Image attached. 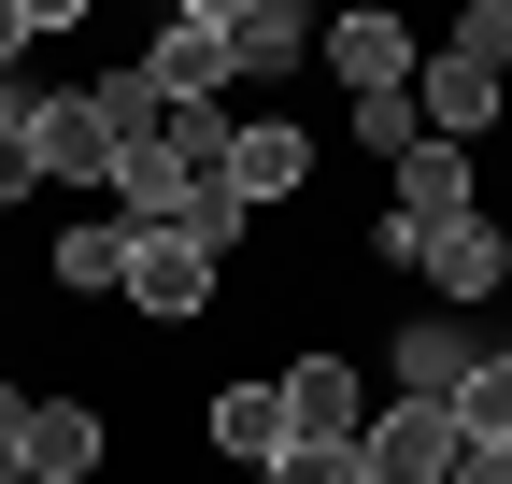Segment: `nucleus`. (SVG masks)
Segmentation results:
<instances>
[{
    "label": "nucleus",
    "mask_w": 512,
    "mask_h": 484,
    "mask_svg": "<svg viewBox=\"0 0 512 484\" xmlns=\"http://www.w3.org/2000/svg\"><path fill=\"white\" fill-rule=\"evenodd\" d=\"M313 57H328V72H342V100H399V86L427 72V43H413L399 15H370V0H356L342 29H313Z\"/></svg>",
    "instance_id": "6"
},
{
    "label": "nucleus",
    "mask_w": 512,
    "mask_h": 484,
    "mask_svg": "<svg viewBox=\"0 0 512 484\" xmlns=\"http://www.w3.org/2000/svg\"><path fill=\"white\" fill-rule=\"evenodd\" d=\"M128 314H157V328H200L214 314V299H228V271L200 257V242H185V228H128Z\"/></svg>",
    "instance_id": "2"
},
{
    "label": "nucleus",
    "mask_w": 512,
    "mask_h": 484,
    "mask_svg": "<svg viewBox=\"0 0 512 484\" xmlns=\"http://www.w3.org/2000/svg\"><path fill=\"white\" fill-rule=\"evenodd\" d=\"M356 484H456V413H441V399H370Z\"/></svg>",
    "instance_id": "3"
},
{
    "label": "nucleus",
    "mask_w": 512,
    "mask_h": 484,
    "mask_svg": "<svg viewBox=\"0 0 512 484\" xmlns=\"http://www.w3.org/2000/svg\"><path fill=\"white\" fill-rule=\"evenodd\" d=\"M498 100H512V72H470V57H441V43H427V86H413V129H427V143L498 129Z\"/></svg>",
    "instance_id": "9"
},
{
    "label": "nucleus",
    "mask_w": 512,
    "mask_h": 484,
    "mask_svg": "<svg viewBox=\"0 0 512 484\" xmlns=\"http://www.w3.org/2000/svg\"><path fill=\"white\" fill-rule=\"evenodd\" d=\"M498 285H512V228H498Z\"/></svg>",
    "instance_id": "23"
},
{
    "label": "nucleus",
    "mask_w": 512,
    "mask_h": 484,
    "mask_svg": "<svg viewBox=\"0 0 512 484\" xmlns=\"http://www.w3.org/2000/svg\"><path fill=\"white\" fill-rule=\"evenodd\" d=\"M470 186H484V157H470V143H413V157H399V200H384V214L427 242V228H456V214H470Z\"/></svg>",
    "instance_id": "11"
},
{
    "label": "nucleus",
    "mask_w": 512,
    "mask_h": 484,
    "mask_svg": "<svg viewBox=\"0 0 512 484\" xmlns=\"http://www.w3.org/2000/svg\"><path fill=\"white\" fill-rule=\"evenodd\" d=\"M15 129H29V171H43V186H114L100 86H29V100H15Z\"/></svg>",
    "instance_id": "1"
},
{
    "label": "nucleus",
    "mask_w": 512,
    "mask_h": 484,
    "mask_svg": "<svg viewBox=\"0 0 512 484\" xmlns=\"http://www.w3.org/2000/svg\"><path fill=\"white\" fill-rule=\"evenodd\" d=\"M271 385H285V442H356V428H370V385L342 371L328 342H313V356H285Z\"/></svg>",
    "instance_id": "8"
},
{
    "label": "nucleus",
    "mask_w": 512,
    "mask_h": 484,
    "mask_svg": "<svg viewBox=\"0 0 512 484\" xmlns=\"http://www.w3.org/2000/svg\"><path fill=\"white\" fill-rule=\"evenodd\" d=\"M470 328L456 314H399V342H384V371H399V399H441V413H456V385H470Z\"/></svg>",
    "instance_id": "10"
},
{
    "label": "nucleus",
    "mask_w": 512,
    "mask_h": 484,
    "mask_svg": "<svg viewBox=\"0 0 512 484\" xmlns=\"http://www.w3.org/2000/svg\"><path fill=\"white\" fill-rule=\"evenodd\" d=\"M143 86H157V100H185V114H214V86H228V0H185V15H157Z\"/></svg>",
    "instance_id": "5"
},
{
    "label": "nucleus",
    "mask_w": 512,
    "mask_h": 484,
    "mask_svg": "<svg viewBox=\"0 0 512 484\" xmlns=\"http://www.w3.org/2000/svg\"><path fill=\"white\" fill-rule=\"evenodd\" d=\"M313 171H328V143L313 129H285V114H256V129H228V157H214V186L242 200V214H285Z\"/></svg>",
    "instance_id": "4"
},
{
    "label": "nucleus",
    "mask_w": 512,
    "mask_h": 484,
    "mask_svg": "<svg viewBox=\"0 0 512 484\" xmlns=\"http://www.w3.org/2000/svg\"><path fill=\"white\" fill-rule=\"evenodd\" d=\"M15 456H29V484H86L100 456H114V428L86 399H29V428H15Z\"/></svg>",
    "instance_id": "12"
},
{
    "label": "nucleus",
    "mask_w": 512,
    "mask_h": 484,
    "mask_svg": "<svg viewBox=\"0 0 512 484\" xmlns=\"http://www.w3.org/2000/svg\"><path fill=\"white\" fill-rule=\"evenodd\" d=\"M456 484H512V442H456Z\"/></svg>",
    "instance_id": "21"
},
{
    "label": "nucleus",
    "mask_w": 512,
    "mask_h": 484,
    "mask_svg": "<svg viewBox=\"0 0 512 484\" xmlns=\"http://www.w3.org/2000/svg\"><path fill=\"white\" fill-rule=\"evenodd\" d=\"M43 271H57V299H114V285H128V214H72Z\"/></svg>",
    "instance_id": "15"
},
{
    "label": "nucleus",
    "mask_w": 512,
    "mask_h": 484,
    "mask_svg": "<svg viewBox=\"0 0 512 484\" xmlns=\"http://www.w3.org/2000/svg\"><path fill=\"white\" fill-rule=\"evenodd\" d=\"M200 456L256 484V470L285 456V385H271V371H242V385H214V399H200Z\"/></svg>",
    "instance_id": "7"
},
{
    "label": "nucleus",
    "mask_w": 512,
    "mask_h": 484,
    "mask_svg": "<svg viewBox=\"0 0 512 484\" xmlns=\"http://www.w3.org/2000/svg\"><path fill=\"white\" fill-rule=\"evenodd\" d=\"M356 143H370V157H384V171H399V157H413V143H427V129H413V86H399V100H356Z\"/></svg>",
    "instance_id": "18"
},
{
    "label": "nucleus",
    "mask_w": 512,
    "mask_h": 484,
    "mask_svg": "<svg viewBox=\"0 0 512 484\" xmlns=\"http://www.w3.org/2000/svg\"><path fill=\"white\" fill-rule=\"evenodd\" d=\"M256 484H356V442H285Z\"/></svg>",
    "instance_id": "19"
},
{
    "label": "nucleus",
    "mask_w": 512,
    "mask_h": 484,
    "mask_svg": "<svg viewBox=\"0 0 512 484\" xmlns=\"http://www.w3.org/2000/svg\"><path fill=\"white\" fill-rule=\"evenodd\" d=\"M413 271H427V314L484 299V285H498V214H456V228H427V242H413Z\"/></svg>",
    "instance_id": "13"
},
{
    "label": "nucleus",
    "mask_w": 512,
    "mask_h": 484,
    "mask_svg": "<svg viewBox=\"0 0 512 484\" xmlns=\"http://www.w3.org/2000/svg\"><path fill=\"white\" fill-rule=\"evenodd\" d=\"M228 72H313V15L299 0H228Z\"/></svg>",
    "instance_id": "14"
},
{
    "label": "nucleus",
    "mask_w": 512,
    "mask_h": 484,
    "mask_svg": "<svg viewBox=\"0 0 512 484\" xmlns=\"http://www.w3.org/2000/svg\"><path fill=\"white\" fill-rule=\"evenodd\" d=\"M441 57H470V72H512V0H470V15H456V43H441Z\"/></svg>",
    "instance_id": "17"
},
{
    "label": "nucleus",
    "mask_w": 512,
    "mask_h": 484,
    "mask_svg": "<svg viewBox=\"0 0 512 484\" xmlns=\"http://www.w3.org/2000/svg\"><path fill=\"white\" fill-rule=\"evenodd\" d=\"M456 442H512V342L470 356V385H456Z\"/></svg>",
    "instance_id": "16"
},
{
    "label": "nucleus",
    "mask_w": 512,
    "mask_h": 484,
    "mask_svg": "<svg viewBox=\"0 0 512 484\" xmlns=\"http://www.w3.org/2000/svg\"><path fill=\"white\" fill-rule=\"evenodd\" d=\"M15 57H29V15H15V0H0V86H15Z\"/></svg>",
    "instance_id": "22"
},
{
    "label": "nucleus",
    "mask_w": 512,
    "mask_h": 484,
    "mask_svg": "<svg viewBox=\"0 0 512 484\" xmlns=\"http://www.w3.org/2000/svg\"><path fill=\"white\" fill-rule=\"evenodd\" d=\"M15 100H29V86H0V200H29V186H43V171H29V129H15Z\"/></svg>",
    "instance_id": "20"
}]
</instances>
